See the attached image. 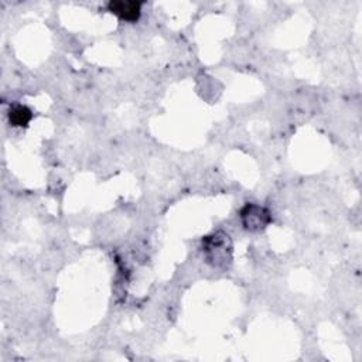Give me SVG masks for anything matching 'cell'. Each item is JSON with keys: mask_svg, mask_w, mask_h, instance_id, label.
<instances>
[{"mask_svg": "<svg viewBox=\"0 0 362 362\" xmlns=\"http://www.w3.org/2000/svg\"><path fill=\"white\" fill-rule=\"evenodd\" d=\"M232 240L223 230H216L202 239L205 260L215 269L225 270L232 263Z\"/></svg>", "mask_w": 362, "mask_h": 362, "instance_id": "6da1fadb", "label": "cell"}, {"mask_svg": "<svg viewBox=\"0 0 362 362\" xmlns=\"http://www.w3.org/2000/svg\"><path fill=\"white\" fill-rule=\"evenodd\" d=\"M239 218L243 228L249 232H260L272 222V214L267 208L257 204H246L239 211Z\"/></svg>", "mask_w": 362, "mask_h": 362, "instance_id": "7a4b0ae2", "label": "cell"}, {"mask_svg": "<svg viewBox=\"0 0 362 362\" xmlns=\"http://www.w3.org/2000/svg\"><path fill=\"white\" fill-rule=\"evenodd\" d=\"M107 10L117 16L120 20L133 23L140 18L141 3L140 1H127V0H112L107 3Z\"/></svg>", "mask_w": 362, "mask_h": 362, "instance_id": "3957f363", "label": "cell"}, {"mask_svg": "<svg viewBox=\"0 0 362 362\" xmlns=\"http://www.w3.org/2000/svg\"><path fill=\"white\" fill-rule=\"evenodd\" d=\"M33 119V112L24 105H13L8 110V122L14 127H25Z\"/></svg>", "mask_w": 362, "mask_h": 362, "instance_id": "277c9868", "label": "cell"}]
</instances>
